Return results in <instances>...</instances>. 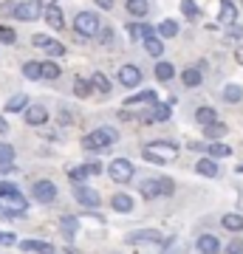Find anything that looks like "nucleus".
<instances>
[{"mask_svg":"<svg viewBox=\"0 0 243 254\" xmlns=\"http://www.w3.org/2000/svg\"><path fill=\"white\" fill-rule=\"evenodd\" d=\"M144 161L150 164H167L172 158H178V144H172V141H156V144H147L142 150Z\"/></svg>","mask_w":243,"mask_h":254,"instance_id":"f257e3e1","label":"nucleus"},{"mask_svg":"<svg viewBox=\"0 0 243 254\" xmlns=\"http://www.w3.org/2000/svg\"><path fill=\"white\" fill-rule=\"evenodd\" d=\"M119 141V130L113 127H96V130H90L88 136L82 138V147L85 150H105V147L116 144Z\"/></svg>","mask_w":243,"mask_h":254,"instance_id":"f03ea898","label":"nucleus"},{"mask_svg":"<svg viewBox=\"0 0 243 254\" xmlns=\"http://www.w3.org/2000/svg\"><path fill=\"white\" fill-rule=\"evenodd\" d=\"M99 28H102V20L96 11H80L77 20H74V31L80 37H96Z\"/></svg>","mask_w":243,"mask_h":254,"instance_id":"7ed1b4c3","label":"nucleus"},{"mask_svg":"<svg viewBox=\"0 0 243 254\" xmlns=\"http://www.w3.org/2000/svg\"><path fill=\"white\" fill-rule=\"evenodd\" d=\"M108 175H110V181H116V184H130L133 181V164L127 158H113L108 167Z\"/></svg>","mask_w":243,"mask_h":254,"instance_id":"20e7f679","label":"nucleus"},{"mask_svg":"<svg viewBox=\"0 0 243 254\" xmlns=\"http://www.w3.org/2000/svg\"><path fill=\"white\" fill-rule=\"evenodd\" d=\"M40 14H43L40 0H23V3H17V6H14V17H17V20H26V23L37 20Z\"/></svg>","mask_w":243,"mask_h":254,"instance_id":"39448f33","label":"nucleus"},{"mask_svg":"<svg viewBox=\"0 0 243 254\" xmlns=\"http://www.w3.org/2000/svg\"><path fill=\"white\" fill-rule=\"evenodd\" d=\"M74 198H77V203H82L85 209H96L99 206V192L90 190V187H82V184L74 187Z\"/></svg>","mask_w":243,"mask_h":254,"instance_id":"423d86ee","label":"nucleus"},{"mask_svg":"<svg viewBox=\"0 0 243 254\" xmlns=\"http://www.w3.org/2000/svg\"><path fill=\"white\" fill-rule=\"evenodd\" d=\"M31 195H34L40 203H54V198H57L54 181H37V184H34V190H31Z\"/></svg>","mask_w":243,"mask_h":254,"instance_id":"0eeeda50","label":"nucleus"},{"mask_svg":"<svg viewBox=\"0 0 243 254\" xmlns=\"http://www.w3.org/2000/svg\"><path fill=\"white\" fill-rule=\"evenodd\" d=\"M127 243H162V232L159 229H139L127 235Z\"/></svg>","mask_w":243,"mask_h":254,"instance_id":"6e6552de","label":"nucleus"},{"mask_svg":"<svg viewBox=\"0 0 243 254\" xmlns=\"http://www.w3.org/2000/svg\"><path fill=\"white\" fill-rule=\"evenodd\" d=\"M119 82H122L125 88H136V85L142 82V71H139L136 65H122V68H119Z\"/></svg>","mask_w":243,"mask_h":254,"instance_id":"1a4fd4ad","label":"nucleus"},{"mask_svg":"<svg viewBox=\"0 0 243 254\" xmlns=\"http://www.w3.org/2000/svg\"><path fill=\"white\" fill-rule=\"evenodd\" d=\"M43 17H45V23H48L51 28H63V26H65V14H63V9H60L57 3L45 6V9H43Z\"/></svg>","mask_w":243,"mask_h":254,"instance_id":"9d476101","label":"nucleus"},{"mask_svg":"<svg viewBox=\"0 0 243 254\" xmlns=\"http://www.w3.org/2000/svg\"><path fill=\"white\" fill-rule=\"evenodd\" d=\"M23 119H26L28 125H45L48 122V110L43 108V105H31V108H26L23 110Z\"/></svg>","mask_w":243,"mask_h":254,"instance_id":"9b49d317","label":"nucleus"},{"mask_svg":"<svg viewBox=\"0 0 243 254\" xmlns=\"http://www.w3.org/2000/svg\"><path fill=\"white\" fill-rule=\"evenodd\" d=\"M170 105H162V102H153V108L144 113V122H167L170 119Z\"/></svg>","mask_w":243,"mask_h":254,"instance_id":"f8f14e48","label":"nucleus"},{"mask_svg":"<svg viewBox=\"0 0 243 254\" xmlns=\"http://www.w3.org/2000/svg\"><path fill=\"white\" fill-rule=\"evenodd\" d=\"M20 252H34V254H54L57 249L45 240H23L20 243Z\"/></svg>","mask_w":243,"mask_h":254,"instance_id":"ddd939ff","label":"nucleus"},{"mask_svg":"<svg viewBox=\"0 0 243 254\" xmlns=\"http://www.w3.org/2000/svg\"><path fill=\"white\" fill-rule=\"evenodd\" d=\"M195 249H198L201 254H218L221 252V243H218V237H212V235H201L198 240H195Z\"/></svg>","mask_w":243,"mask_h":254,"instance_id":"4468645a","label":"nucleus"},{"mask_svg":"<svg viewBox=\"0 0 243 254\" xmlns=\"http://www.w3.org/2000/svg\"><path fill=\"white\" fill-rule=\"evenodd\" d=\"M235 20H238V9H235L229 0L221 3V11H218V23L221 26H235Z\"/></svg>","mask_w":243,"mask_h":254,"instance_id":"2eb2a0df","label":"nucleus"},{"mask_svg":"<svg viewBox=\"0 0 243 254\" xmlns=\"http://www.w3.org/2000/svg\"><path fill=\"white\" fill-rule=\"evenodd\" d=\"M139 192L144 198H159L162 195V178H147V181L139 184Z\"/></svg>","mask_w":243,"mask_h":254,"instance_id":"dca6fc26","label":"nucleus"},{"mask_svg":"<svg viewBox=\"0 0 243 254\" xmlns=\"http://www.w3.org/2000/svg\"><path fill=\"white\" fill-rule=\"evenodd\" d=\"M11 167H14V147L6 144V141H0V170L9 173Z\"/></svg>","mask_w":243,"mask_h":254,"instance_id":"f3484780","label":"nucleus"},{"mask_svg":"<svg viewBox=\"0 0 243 254\" xmlns=\"http://www.w3.org/2000/svg\"><path fill=\"white\" fill-rule=\"evenodd\" d=\"M195 173H198V175H207V178H215V175H218L215 158H198V161H195Z\"/></svg>","mask_w":243,"mask_h":254,"instance_id":"a211bd4d","label":"nucleus"},{"mask_svg":"<svg viewBox=\"0 0 243 254\" xmlns=\"http://www.w3.org/2000/svg\"><path fill=\"white\" fill-rule=\"evenodd\" d=\"M90 88H93V91H99V93H110V79L108 76H105V73L102 71H93L90 73Z\"/></svg>","mask_w":243,"mask_h":254,"instance_id":"6ab92c4d","label":"nucleus"},{"mask_svg":"<svg viewBox=\"0 0 243 254\" xmlns=\"http://www.w3.org/2000/svg\"><path fill=\"white\" fill-rule=\"evenodd\" d=\"M28 108V96L26 93H14L9 102H6V113H23Z\"/></svg>","mask_w":243,"mask_h":254,"instance_id":"aec40b11","label":"nucleus"},{"mask_svg":"<svg viewBox=\"0 0 243 254\" xmlns=\"http://www.w3.org/2000/svg\"><path fill=\"white\" fill-rule=\"evenodd\" d=\"M221 96H224V102H229V105H238V102L243 99V88L241 85H224V91H221Z\"/></svg>","mask_w":243,"mask_h":254,"instance_id":"412c9836","label":"nucleus"},{"mask_svg":"<svg viewBox=\"0 0 243 254\" xmlns=\"http://www.w3.org/2000/svg\"><path fill=\"white\" fill-rule=\"evenodd\" d=\"M201 79H204L201 68H184V73H181V82H184L187 88H198Z\"/></svg>","mask_w":243,"mask_h":254,"instance_id":"4be33fe9","label":"nucleus"},{"mask_svg":"<svg viewBox=\"0 0 243 254\" xmlns=\"http://www.w3.org/2000/svg\"><path fill=\"white\" fill-rule=\"evenodd\" d=\"M110 206L116 209V212H122V215H127V212H133V198L130 195H113Z\"/></svg>","mask_w":243,"mask_h":254,"instance_id":"5701e85b","label":"nucleus"},{"mask_svg":"<svg viewBox=\"0 0 243 254\" xmlns=\"http://www.w3.org/2000/svg\"><path fill=\"white\" fill-rule=\"evenodd\" d=\"M144 51L150 57H162L164 54V43H162V37H144Z\"/></svg>","mask_w":243,"mask_h":254,"instance_id":"b1692460","label":"nucleus"},{"mask_svg":"<svg viewBox=\"0 0 243 254\" xmlns=\"http://www.w3.org/2000/svg\"><path fill=\"white\" fill-rule=\"evenodd\" d=\"M195 119H198V125H212V122H218V113H215V108H207V105H204V108H198L195 110Z\"/></svg>","mask_w":243,"mask_h":254,"instance_id":"393cba45","label":"nucleus"},{"mask_svg":"<svg viewBox=\"0 0 243 254\" xmlns=\"http://www.w3.org/2000/svg\"><path fill=\"white\" fill-rule=\"evenodd\" d=\"M144 102H156V91H139L133 96H127L125 105L130 108V105H144Z\"/></svg>","mask_w":243,"mask_h":254,"instance_id":"a878e982","label":"nucleus"},{"mask_svg":"<svg viewBox=\"0 0 243 254\" xmlns=\"http://www.w3.org/2000/svg\"><path fill=\"white\" fill-rule=\"evenodd\" d=\"M221 223H224V229H229V232H243V218H241V215H235V212L224 215Z\"/></svg>","mask_w":243,"mask_h":254,"instance_id":"bb28decb","label":"nucleus"},{"mask_svg":"<svg viewBox=\"0 0 243 254\" xmlns=\"http://www.w3.org/2000/svg\"><path fill=\"white\" fill-rule=\"evenodd\" d=\"M127 11H130L133 17H144V14L150 11V3H147V0H127Z\"/></svg>","mask_w":243,"mask_h":254,"instance_id":"cd10ccee","label":"nucleus"},{"mask_svg":"<svg viewBox=\"0 0 243 254\" xmlns=\"http://www.w3.org/2000/svg\"><path fill=\"white\" fill-rule=\"evenodd\" d=\"M60 226H63V235L71 240V237L77 235V229H80V220L74 218V215H65V218L60 220Z\"/></svg>","mask_w":243,"mask_h":254,"instance_id":"c85d7f7f","label":"nucleus"},{"mask_svg":"<svg viewBox=\"0 0 243 254\" xmlns=\"http://www.w3.org/2000/svg\"><path fill=\"white\" fill-rule=\"evenodd\" d=\"M156 76H159L162 82H170L172 76H175V68H172L170 63H164V60H159V63H156Z\"/></svg>","mask_w":243,"mask_h":254,"instance_id":"c756f323","label":"nucleus"},{"mask_svg":"<svg viewBox=\"0 0 243 254\" xmlns=\"http://www.w3.org/2000/svg\"><path fill=\"white\" fill-rule=\"evenodd\" d=\"M40 68H43V79H60V73H63V68H60L54 60H48V63H40Z\"/></svg>","mask_w":243,"mask_h":254,"instance_id":"7c9ffc66","label":"nucleus"},{"mask_svg":"<svg viewBox=\"0 0 243 254\" xmlns=\"http://www.w3.org/2000/svg\"><path fill=\"white\" fill-rule=\"evenodd\" d=\"M178 34V23L175 20H162L159 23V37H175Z\"/></svg>","mask_w":243,"mask_h":254,"instance_id":"2f4dec72","label":"nucleus"},{"mask_svg":"<svg viewBox=\"0 0 243 254\" xmlns=\"http://www.w3.org/2000/svg\"><path fill=\"white\" fill-rule=\"evenodd\" d=\"M204 136H209V138H221V136H226V125H224V122H212V125L204 127Z\"/></svg>","mask_w":243,"mask_h":254,"instance_id":"473e14b6","label":"nucleus"},{"mask_svg":"<svg viewBox=\"0 0 243 254\" xmlns=\"http://www.w3.org/2000/svg\"><path fill=\"white\" fill-rule=\"evenodd\" d=\"M207 153L212 155V158H229V155H232V150H229L226 144H221V141H215V144L207 147Z\"/></svg>","mask_w":243,"mask_h":254,"instance_id":"72a5a7b5","label":"nucleus"},{"mask_svg":"<svg viewBox=\"0 0 243 254\" xmlns=\"http://www.w3.org/2000/svg\"><path fill=\"white\" fill-rule=\"evenodd\" d=\"M23 76H26V79H43V68H40V63H26L23 65Z\"/></svg>","mask_w":243,"mask_h":254,"instance_id":"f704fd0d","label":"nucleus"},{"mask_svg":"<svg viewBox=\"0 0 243 254\" xmlns=\"http://www.w3.org/2000/svg\"><path fill=\"white\" fill-rule=\"evenodd\" d=\"M6 203H9L11 209H17V212H23V209H26V198H23L20 192H11V195H6Z\"/></svg>","mask_w":243,"mask_h":254,"instance_id":"c9c22d12","label":"nucleus"},{"mask_svg":"<svg viewBox=\"0 0 243 254\" xmlns=\"http://www.w3.org/2000/svg\"><path fill=\"white\" fill-rule=\"evenodd\" d=\"M90 91H93V88H90V82H88V79H77V82H74V93H77L80 99H85Z\"/></svg>","mask_w":243,"mask_h":254,"instance_id":"e433bc0d","label":"nucleus"},{"mask_svg":"<svg viewBox=\"0 0 243 254\" xmlns=\"http://www.w3.org/2000/svg\"><path fill=\"white\" fill-rule=\"evenodd\" d=\"M162 254H187V249H184V243H181L178 237H172V240L167 243V249H164Z\"/></svg>","mask_w":243,"mask_h":254,"instance_id":"4c0bfd02","label":"nucleus"},{"mask_svg":"<svg viewBox=\"0 0 243 254\" xmlns=\"http://www.w3.org/2000/svg\"><path fill=\"white\" fill-rule=\"evenodd\" d=\"M43 51H45L48 57H63V54H65V46H63V43H57V40H51V43H48Z\"/></svg>","mask_w":243,"mask_h":254,"instance_id":"58836bf2","label":"nucleus"},{"mask_svg":"<svg viewBox=\"0 0 243 254\" xmlns=\"http://www.w3.org/2000/svg\"><path fill=\"white\" fill-rule=\"evenodd\" d=\"M17 40V34H14V28H9V26H0V43H6V46H11Z\"/></svg>","mask_w":243,"mask_h":254,"instance_id":"ea45409f","label":"nucleus"},{"mask_svg":"<svg viewBox=\"0 0 243 254\" xmlns=\"http://www.w3.org/2000/svg\"><path fill=\"white\" fill-rule=\"evenodd\" d=\"M68 178H71L74 184H80V181L88 178V170H85V167H74V170H68Z\"/></svg>","mask_w":243,"mask_h":254,"instance_id":"a19ab883","label":"nucleus"},{"mask_svg":"<svg viewBox=\"0 0 243 254\" xmlns=\"http://www.w3.org/2000/svg\"><path fill=\"white\" fill-rule=\"evenodd\" d=\"M226 254H243V240L241 237H235V240L226 243Z\"/></svg>","mask_w":243,"mask_h":254,"instance_id":"79ce46f5","label":"nucleus"},{"mask_svg":"<svg viewBox=\"0 0 243 254\" xmlns=\"http://www.w3.org/2000/svg\"><path fill=\"white\" fill-rule=\"evenodd\" d=\"M181 9H184V14H187V17H195V14H198L195 0H184V3H181Z\"/></svg>","mask_w":243,"mask_h":254,"instance_id":"37998d69","label":"nucleus"},{"mask_svg":"<svg viewBox=\"0 0 243 254\" xmlns=\"http://www.w3.org/2000/svg\"><path fill=\"white\" fill-rule=\"evenodd\" d=\"M99 40H102V46H110L113 43V28H99Z\"/></svg>","mask_w":243,"mask_h":254,"instance_id":"c03bdc74","label":"nucleus"},{"mask_svg":"<svg viewBox=\"0 0 243 254\" xmlns=\"http://www.w3.org/2000/svg\"><path fill=\"white\" fill-rule=\"evenodd\" d=\"M14 243H17V237L11 232H0V246H14Z\"/></svg>","mask_w":243,"mask_h":254,"instance_id":"a18cd8bd","label":"nucleus"},{"mask_svg":"<svg viewBox=\"0 0 243 254\" xmlns=\"http://www.w3.org/2000/svg\"><path fill=\"white\" fill-rule=\"evenodd\" d=\"M31 43H34L37 48H45L48 43H51V37H45V34H34V37H31Z\"/></svg>","mask_w":243,"mask_h":254,"instance_id":"49530a36","label":"nucleus"},{"mask_svg":"<svg viewBox=\"0 0 243 254\" xmlns=\"http://www.w3.org/2000/svg\"><path fill=\"white\" fill-rule=\"evenodd\" d=\"M172 178H162V195H172Z\"/></svg>","mask_w":243,"mask_h":254,"instance_id":"de8ad7c7","label":"nucleus"},{"mask_svg":"<svg viewBox=\"0 0 243 254\" xmlns=\"http://www.w3.org/2000/svg\"><path fill=\"white\" fill-rule=\"evenodd\" d=\"M14 6H17V3H3V6H0V14H14Z\"/></svg>","mask_w":243,"mask_h":254,"instance_id":"09e8293b","label":"nucleus"},{"mask_svg":"<svg viewBox=\"0 0 243 254\" xmlns=\"http://www.w3.org/2000/svg\"><path fill=\"white\" fill-rule=\"evenodd\" d=\"M85 170H88V175H96V173L102 170V167H99L96 161H90V164H85Z\"/></svg>","mask_w":243,"mask_h":254,"instance_id":"8fccbe9b","label":"nucleus"},{"mask_svg":"<svg viewBox=\"0 0 243 254\" xmlns=\"http://www.w3.org/2000/svg\"><path fill=\"white\" fill-rule=\"evenodd\" d=\"M99 9H113V0H93Z\"/></svg>","mask_w":243,"mask_h":254,"instance_id":"3c124183","label":"nucleus"},{"mask_svg":"<svg viewBox=\"0 0 243 254\" xmlns=\"http://www.w3.org/2000/svg\"><path fill=\"white\" fill-rule=\"evenodd\" d=\"M0 133H9V122H6L3 116H0Z\"/></svg>","mask_w":243,"mask_h":254,"instance_id":"603ef678","label":"nucleus"},{"mask_svg":"<svg viewBox=\"0 0 243 254\" xmlns=\"http://www.w3.org/2000/svg\"><path fill=\"white\" fill-rule=\"evenodd\" d=\"M235 60H238V65H243V46L235 51Z\"/></svg>","mask_w":243,"mask_h":254,"instance_id":"864d4df0","label":"nucleus"},{"mask_svg":"<svg viewBox=\"0 0 243 254\" xmlns=\"http://www.w3.org/2000/svg\"><path fill=\"white\" fill-rule=\"evenodd\" d=\"M51 3H57V0H40V6H51Z\"/></svg>","mask_w":243,"mask_h":254,"instance_id":"5fc2aeb1","label":"nucleus"}]
</instances>
